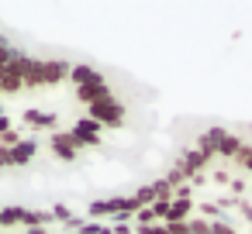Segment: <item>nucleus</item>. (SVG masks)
Masks as SVG:
<instances>
[{"mask_svg":"<svg viewBox=\"0 0 252 234\" xmlns=\"http://www.w3.org/2000/svg\"><path fill=\"white\" fill-rule=\"evenodd\" d=\"M11 128H14V124H11V117H7V114H0V134L11 131Z\"/></svg>","mask_w":252,"mask_h":234,"instance_id":"obj_7","label":"nucleus"},{"mask_svg":"<svg viewBox=\"0 0 252 234\" xmlns=\"http://www.w3.org/2000/svg\"><path fill=\"white\" fill-rule=\"evenodd\" d=\"M0 234H7V231H0Z\"/></svg>","mask_w":252,"mask_h":234,"instance_id":"obj_9","label":"nucleus"},{"mask_svg":"<svg viewBox=\"0 0 252 234\" xmlns=\"http://www.w3.org/2000/svg\"><path fill=\"white\" fill-rule=\"evenodd\" d=\"M0 114H4V110H0Z\"/></svg>","mask_w":252,"mask_h":234,"instance_id":"obj_10","label":"nucleus"},{"mask_svg":"<svg viewBox=\"0 0 252 234\" xmlns=\"http://www.w3.org/2000/svg\"><path fill=\"white\" fill-rule=\"evenodd\" d=\"M49 148H52V155H56V158H63V162H73V158L80 155V145H76L73 131H52Z\"/></svg>","mask_w":252,"mask_h":234,"instance_id":"obj_1","label":"nucleus"},{"mask_svg":"<svg viewBox=\"0 0 252 234\" xmlns=\"http://www.w3.org/2000/svg\"><path fill=\"white\" fill-rule=\"evenodd\" d=\"M21 121L32 124V128H49V131L56 128V114H45V110H25Z\"/></svg>","mask_w":252,"mask_h":234,"instance_id":"obj_4","label":"nucleus"},{"mask_svg":"<svg viewBox=\"0 0 252 234\" xmlns=\"http://www.w3.org/2000/svg\"><path fill=\"white\" fill-rule=\"evenodd\" d=\"M11 165V148H0V169Z\"/></svg>","mask_w":252,"mask_h":234,"instance_id":"obj_6","label":"nucleus"},{"mask_svg":"<svg viewBox=\"0 0 252 234\" xmlns=\"http://www.w3.org/2000/svg\"><path fill=\"white\" fill-rule=\"evenodd\" d=\"M38 155V141L35 138H21L11 148V165H32V158Z\"/></svg>","mask_w":252,"mask_h":234,"instance_id":"obj_2","label":"nucleus"},{"mask_svg":"<svg viewBox=\"0 0 252 234\" xmlns=\"http://www.w3.org/2000/svg\"><path fill=\"white\" fill-rule=\"evenodd\" d=\"M0 45H7V42H4V35H0Z\"/></svg>","mask_w":252,"mask_h":234,"instance_id":"obj_8","label":"nucleus"},{"mask_svg":"<svg viewBox=\"0 0 252 234\" xmlns=\"http://www.w3.org/2000/svg\"><path fill=\"white\" fill-rule=\"evenodd\" d=\"M21 90H25L21 76H14L7 66H0V97H4V93H21Z\"/></svg>","mask_w":252,"mask_h":234,"instance_id":"obj_3","label":"nucleus"},{"mask_svg":"<svg viewBox=\"0 0 252 234\" xmlns=\"http://www.w3.org/2000/svg\"><path fill=\"white\" fill-rule=\"evenodd\" d=\"M18 141H21V131H18V128H11V131L0 134V148H14Z\"/></svg>","mask_w":252,"mask_h":234,"instance_id":"obj_5","label":"nucleus"}]
</instances>
